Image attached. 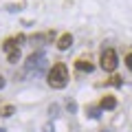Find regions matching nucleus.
Masks as SVG:
<instances>
[{
	"mask_svg": "<svg viewBox=\"0 0 132 132\" xmlns=\"http://www.w3.org/2000/svg\"><path fill=\"white\" fill-rule=\"evenodd\" d=\"M66 84H68V68H66V64H55L48 71V86L51 88H66Z\"/></svg>",
	"mask_w": 132,
	"mask_h": 132,
	"instance_id": "obj_1",
	"label": "nucleus"
},
{
	"mask_svg": "<svg viewBox=\"0 0 132 132\" xmlns=\"http://www.w3.org/2000/svg\"><path fill=\"white\" fill-rule=\"evenodd\" d=\"M119 60H117V53H114V48H106L104 53H101V68H104L106 73H112L114 68H117Z\"/></svg>",
	"mask_w": 132,
	"mask_h": 132,
	"instance_id": "obj_2",
	"label": "nucleus"
},
{
	"mask_svg": "<svg viewBox=\"0 0 132 132\" xmlns=\"http://www.w3.org/2000/svg\"><path fill=\"white\" fill-rule=\"evenodd\" d=\"M71 46H73V35L71 33H64V35L57 40V48H60V51H68Z\"/></svg>",
	"mask_w": 132,
	"mask_h": 132,
	"instance_id": "obj_3",
	"label": "nucleus"
},
{
	"mask_svg": "<svg viewBox=\"0 0 132 132\" xmlns=\"http://www.w3.org/2000/svg\"><path fill=\"white\" fill-rule=\"evenodd\" d=\"M99 108H101V110H114V108H117V99H114V97H110V95H106V97L101 99Z\"/></svg>",
	"mask_w": 132,
	"mask_h": 132,
	"instance_id": "obj_4",
	"label": "nucleus"
},
{
	"mask_svg": "<svg viewBox=\"0 0 132 132\" xmlns=\"http://www.w3.org/2000/svg\"><path fill=\"white\" fill-rule=\"evenodd\" d=\"M86 117L88 119H99L101 117V108H97V106H86Z\"/></svg>",
	"mask_w": 132,
	"mask_h": 132,
	"instance_id": "obj_5",
	"label": "nucleus"
},
{
	"mask_svg": "<svg viewBox=\"0 0 132 132\" xmlns=\"http://www.w3.org/2000/svg\"><path fill=\"white\" fill-rule=\"evenodd\" d=\"M75 66H77V71H81V73H93V68H95V66L90 64V62H86V60H79Z\"/></svg>",
	"mask_w": 132,
	"mask_h": 132,
	"instance_id": "obj_6",
	"label": "nucleus"
},
{
	"mask_svg": "<svg viewBox=\"0 0 132 132\" xmlns=\"http://www.w3.org/2000/svg\"><path fill=\"white\" fill-rule=\"evenodd\" d=\"M15 48H18V42H15V40H7V42L2 44V51H5L7 55H9V53H13Z\"/></svg>",
	"mask_w": 132,
	"mask_h": 132,
	"instance_id": "obj_7",
	"label": "nucleus"
},
{
	"mask_svg": "<svg viewBox=\"0 0 132 132\" xmlns=\"http://www.w3.org/2000/svg\"><path fill=\"white\" fill-rule=\"evenodd\" d=\"M7 60H9V64H18V62H20V48H15L13 53H9Z\"/></svg>",
	"mask_w": 132,
	"mask_h": 132,
	"instance_id": "obj_8",
	"label": "nucleus"
},
{
	"mask_svg": "<svg viewBox=\"0 0 132 132\" xmlns=\"http://www.w3.org/2000/svg\"><path fill=\"white\" fill-rule=\"evenodd\" d=\"M13 112H15L13 106H2V108H0V117H11Z\"/></svg>",
	"mask_w": 132,
	"mask_h": 132,
	"instance_id": "obj_9",
	"label": "nucleus"
},
{
	"mask_svg": "<svg viewBox=\"0 0 132 132\" xmlns=\"http://www.w3.org/2000/svg\"><path fill=\"white\" fill-rule=\"evenodd\" d=\"M48 114H51V117H57V114H60V106H57V104L48 106Z\"/></svg>",
	"mask_w": 132,
	"mask_h": 132,
	"instance_id": "obj_10",
	"label": "nucleus"
},
{
	"mask_svg": "<svg viewBox=\"0 0 132 132\" xmlns=\"http://www.w3.org/2000/svg\"><path fill=\"white\" fill-rule=\"evenodd\" d=\"M66 108L71 110V112H75V110H77V104L73 101V99H68V104H66Z\"/></svg>",
	"mask_w": 132,
	"mask_h": 132,
	"instance_id": "obj_11",
	"label": "nucleus"
},
{
	"mask_svg": "<svg viewBox=\"0 0 132 132\" xmlns=\"http://www.w3.org/2000/svg\"><path fill=\"white\" fill-rule=\"evenodd\" d=\"M7 11H9V13H15V11H20V7L18 5H9V7H7Z\"/></svg>",
	"mask_w": 132,
	"mask_h": 132,
	"instance_id": "obj_12",
	"label": "nucleus"
},
{
	"mask_svg": "<svg viewBox=\"0 0 132 132\" xmlns=\"http://www.w3.org/2000/svg\"><path fill=\"white\" fill-rule=\"evenodd\" d=\"M126 66L132 71V53H128V57H126Z\"/></svg>",
	"mask_w": 132,
	"mask_h": 132,
	"instance_id": "obj_13",
	"label": "nucleus"
},
{
	"mask_svg": "<svg viewBox=\"0 0 132 132\" xmlns=\"http://www.w3.org/2000/svg\"><path fill=\"white\" fill-rule=\"evenodd\" d=\"M42 130H44V132H55V130H53V126H51V123H46V126H44Z\"/></svg>",
	"mask_w": 132,
	"mask_h": 132,
	"instance_id": "obj_14",
	"label": "nucleus"
},
{
	"mask_svg": "<svg viewBox=\"0 0 132 132\" xmlns=\"http://www.w3.org/2000/svg\"><path fill=\"white\" fill-rule=\"evenodd\" d=\"M15 42H18V44H22V42H27V38H24V35H18V38H15Z\"/></svg>",
	"mask_w": 132,
	"mask_h": 132,
	"instance_id": "obj_15",
	"label": "nucleus"
},
{
	"mask_svg": "<svg viewBox=\"0 0 132 132\" xmlns=\"http://www.w3.org/2000/svg\"><path fill=\"white\" fill-rule=\"evenodd\" d=\"M5 84H7V81H5V77L0 75V88H5Z\"/></svg>",
	"mask_w": 132,
	"mask_h": 132,
	"instance_id": "obj_16",
	"label": "nucleus"
},
{
	"mask_svg": "<svg viewBox=\"0 0 132 132\" xmlns=\"http://www.w3.org/2000/svg\"><path fill=\"white\" fill-rule=\"evenodd\" d=\"M0 132H5V128H0Z\"/></svg>",
	"mask_w": 132,
	"mask_h": 132,
	"instance_id": "obj_17",
	"label": "nucleus"
}]
</instances>
